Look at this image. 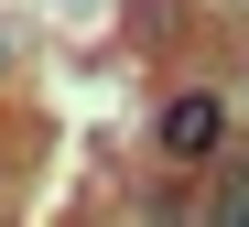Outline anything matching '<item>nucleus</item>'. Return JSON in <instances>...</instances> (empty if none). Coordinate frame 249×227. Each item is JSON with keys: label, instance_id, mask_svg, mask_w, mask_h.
<instances>
[{"label": "nucleus", "instance_id": "f257e3e1", "mask_svg": "<svg viewBox=\"0 0 249 227\" xmlns=\"http://www.w3.org/2000/svg\"><path fill=\"white\" fill-rule=\"evenodd\" d=\"M228 130H238L228 87H206V76H195V87H174V98L152 108V152L174 162V173H206V162L228 152Z\"/></svg>", "mask_w": 249, "mask_h": 227}, {"label": "nucleus", "instance_id": "7ed1b4c3", "mask_svg": "<svg viewBox=\"0 0 249 227\" xmlns=\"http://www.w3.org/2000/svg\"><path fill=\"white\" fill-rule=\"evenodd\" d=\"M0 76H11V22H0Z\"/></svg>", "mask_w": 249, "mask_h": 227}, {"label": "nucleus", "instance_id": "f03ea898", "mask_svg": "<svg viewBox=\"0 0 249 227\" xmlns=\"http://www.w3.org/2000/svg\"><path fill=\"white\" fill-rule=\"evenodd\" d=\"M206 216H249V162H238V152L206 162Z\"/></svg>", "mask_w": 249, "mask_h": 227}]
</instances>
